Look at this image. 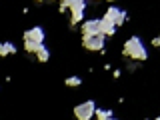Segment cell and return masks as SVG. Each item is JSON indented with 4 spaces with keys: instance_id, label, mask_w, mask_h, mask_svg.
Here are the masks:
<instances>
[{
    "instance_id": "cell-7",
    "label": "cell",
    "mask_w": 160,
    "mask_h": 120,
    "mask_svg": "<svg viewBox=\"0 0 160 120\" xmlns=\"http://www.w3.org/2000/svg\"><path fill=\"white\" fill-rule=\"evenodd\" d=\"M98 32H100V34H104V36H114V34H116V26H114L112 22H106V20L100 18Z\"/></svg>"
},
{
    "instance_id": "cell-10",
    "label": "cell",
    "mask_w": 160,
    "mask_h": 120,
    "mask_svg": "<svg viewBox=\"0 0 160 120\" xmlns=\"http://www.w3.org/2000/svg\"><path fill=\"white\" fill-rule=\"evenodd\" d=\"M40 46H42L40 42H34V40H24V50L30 52V54H36L38 50H40Z\"/></svg>"
},
{
    "instance_id": "cell-1",
    "label": "cell",
    "mask_w": 160,
    "mask_h": 120,
    "mask_svg": "<svg viewBox=\"0 0 160 120\" xmlns=\"http://www.w3.org/2000/svg\"><path fill=\"white\" fill-rule=\"evenodd\" d=\"M122 56H128V58H132V60L144 62V60H148V50L144 48L142 40H140L138 36H130L126 42H124Z\"/></svg>"
},
{
    "instance_id": "cell-4",
    "label": "cell",
    "mask_w": 160,
    "mask_h": 120,
    "mask_svg": "<svg viewBox=\"0 0 160 120\" xmlns=\"http://www.w3.org/2000/svg\"><path fill=\"white\" fill-rule=\"evenodd\" d=\"M104 34H94V36H82V46L90 52H100L104 48Z\"/></svg>"
},
{
    "instance_id": "cell-15",
    "label": "cell",
    "mask_w": 160,
    "mask_h": 120,
    "mask_svg": "<svg viewBox=\"0 0 160 120\" xmlns=\"http://www.w3.org/2000/svg\"><path fill=\"white\" fill-rule=\"evenodd\" d=\"M4 46H6V52L8 54H16V46H14L12 42H4Z\"/></svg>"
},
{
    "instance_id": "cell-18",
    "label": "cell",
    "mask_w": 160,
    "mask_h": 120,
    "mask_svg": "<svg viewBox=\"0 0 160 120\" xmlns=\"http://www.w3.org/2000/svg\"><path fill=\"white\" fill-rule=\"evenodd\" d=\"M106 2H108V4H114V2H116V0H106Z\"/></svg>"
},
{
    "instance_id": "cell-16",
    "label": "cell",
    "mask_w": 160,
    "mask_h": 120,
    "mask_svg": "<svg viewBox=\"0 0 160 120\" xmlns=\"http://www.w3.org/2000/svg\"><path fill=\"white\" fill-rule=\"evenodd\" d=\"M6 54H8L6 52V46H4V42H2V44H0V56H6Z\"/></svg>"
},
{
    "instance_id": "cell-14",
    "label": "cell",
    "mask_w": 160,
    "mask_h": 120,
    "mask_svg": "<svg viewBox=\"0 0 160 120\" xmlns=\"http://www.w3.org/2000/svg\"><path fill=\"white\" fill-rule=\"evenodd\" d=\"M58 2H60V8H58V10L64 14V12L68 10V6H70V2H72V0H58Z\"/></svg>"
},
{
    "instance_id": "cell-17",
    "label": "cell",
    "mask_w": 160,
    "mask_h": 120,
    "mask_svg": "<svg viewBox=\"0 0 160 120\" xmlns=\"http://www.w3.org/2000/svg\"><path fill=\"white\" fill-rule=\"evenodd\" d=\"M152 46H160V38H152Z\"/></svg>"
},
{
    "instance_id": "cell-5",
    "label": "cell",
    "mask_w": 160,
    "mask_h": 120,
    "mask_svg": "<svg viewBox=\"0 0 160 120\" xmlns=\"http://www.w3.org/2000/svg\"><path fill=\"white\" fill-rule=\"evenodd\" d=\"M22 38H24V40H34V42L44 44L46 32H44V28H42V26H32V28H28L26 32L22 34Z\"/></svg>"
},
{
    "instance_id": "cell-6",
    "label": "cell",
    "mask_w": 160,
    "mask_h": 120,
    "mask_svg": "<svg viewBox=\"0 0 160 120\" xmlns=\"http://www.w3.org/2000/svg\"><path fill=\"white\" fill-rule=\"evenodd\" d=\"M98 24H100V18L84 20V22L80 24V32H82V36H94V34H98Z\"/></svg>"
},
{
    "instance_id": "cell-19",
    "label": "cell",
    "mask_w": 160,
    "mask_h": 120,
    "mask_svg": "<svg viewBox=\"0 0 160 120\" xmlns=\"http://www.w3.org/2000/svg\"><path fill=\"white\" fill-rule=\"evenodd\" d=\"M36 2H44V0H36Z\"/></svg>"
},
{
    "instance_id": "cell-13",
    "label": "cell",
    "mask_w": 160,
    "mask_h": 120,
    "mask_svg": "<svg viewBox=\"0 0 160 120\" xmlns=\"http://www.w3.org/2000/svg\"><path fill=\"white\" fill-rule=\"evenodd\" d=\"M126 18H128V12H126V10H122V8H120V14H118V18H116V22H114V26H122V24L124 22H126Z\"/></svg>"
},
{
    "instance_id": "cell-12",
    "label": "cell",
    "mask_w": 160,
    "mask_h": 120,
    "mask_svg": "<svg viewBox=\"0 0 160 120\" xmlns=\"http://www.w3.org/2000/svg\"><path fill=\"white\" fill-rule=\"evenodd\" d=\"M64 84H66V86H70V88L80 86V84H82V78H80V76H68L66 80H64Z\"/></svg>"
},
{
    "instance_id": "cell-20",
    "label": "cell",
    "mask_w": 160,
    "mask_h": 120,
    "mask_svg": "<svg viewBox=\"0 0 160 120\" xmlns=\"http://www.w3.org/2000/svg\"><path fill=\"white\" fill-rule=\"evenodd\" d=\"M48 2H52V0H48Z\"/></svg>"
},
{
    "instance_id": "cell-3",
    "label": "cell",
    "mask_w": 160,
    "mask_h": 120,
    "mask_svg": "<svg viewBox=\"0 0 160 120\" xmlns=\"http://www.w3.org/2000/svg\"><path fill=\"white\" fill-rule=\"evenodd\" d=\"M94 110H96V104L92 100H86L82 104H76L72 112H74V118H78V120H90V118H94Z\"/></svg>"
},
{
    "instance_id": "cell-9",
    "label": "cell",
    "mask_w": 160,
    "mask_h": 120,
    "mask_svg": "<svg viewBox=\"0 0 160 120\" xmlns=\"http://www.w3.org/2000/svg\"><path fill=\"white\" fill-rule=\"evenodd\" d=\"M94 116H96L98 120H114V118H116V116H114V112H112V110L98 108V106H96V110H94Z\"/></svg>"
},
{
    "instance_id": "cell-11",
    "label": "cell",
    "mask_w": 160,
    "mask_h": 120,
    "mask_svg": "<svg viewBox=\"0 0 160 120\" xmlns=\"http://www.w3.org/2000/svg\"><path fill=\"white\" fill-rule=\"evenodd\" d=\"M36 60H38V62H48V60H50V50L44 46V44L40 46V50L36 52Z\"/></svg>"
},
{
    "instance_id": "cell-2",
    "label": "cell",
    "mask_w": 160,
    "mask_h": 120,
    "mask_svg": "<svg viewBox=\"0 0 160 120\" xmlns=\"http://www.w3.org/2000/svg\"><path fill=\"white\" fill-rule=\"evenodd\" d=\"M70 24H78V22H82L84 20V10H86V0H72L70 2Z\"/></svg>"
},
{
    "instance_id": "cell-8",
    "label": "cell",
    "mask_w": 160,
    "mask_h": 120,
    "mask_svg": "<svg viewBox=\"0 0 160 120\" xmlns=\"http://www.w3.org/2000/svg\"><path fill=\"white\" fill-rule=\"evenodd\" d=\"M118 14H120V8L118 6H114V4H110V6L106 8V12H104V16L102 20H106V22H116V18H118Z\"/></svg>"
}]
</instances>
